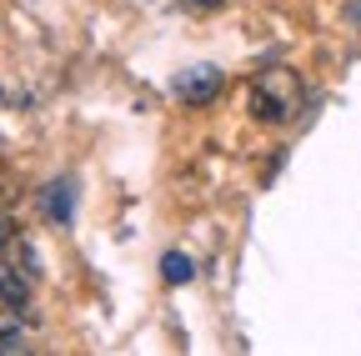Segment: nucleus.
Masks as SVG:
<instances>
[{
    "label": "nucleus",
    "mask_w": 361,
    "mask_h": 356,
    "mask_svg": "<svg viewBox=\"0 0 361 356\" xmlns=\"http://www.w3.org/2000/svg\"><path fill=\"white\" fill-rule=\"evenodd\" d=\"M51 216H56V221H66V216H71V186H66V181H61V186H56V196H51Z\"/></svg>",
    "instance_id": "obj_5"
},
{
    "label": "nucleus",
    "mask_w": 361,
    "mask_h": 356,
    "mask_svg": "<svg viewBox=\"0 0 361 356\" xmlns=\"http://www.w3.org/2000/svg\"><path fill=\"white\" fill-rule=\"evenodd\" d=\"M166 276H171V281H186V276H191V261H186V256H166Z\"/></svg>",
    "instance_id": "obj_6"
},
{
    "label": "nucleus",
    "mask_w": 361,
    "mask_h": 356,
    "mask_svg": "<svg viewBox=\"0 0 361 356\" xmlns=\"http://www.w3.org/2000/svg\"><path fill=\"white\" fill-rule=\"evenodd\" d=\"M0 301H16V306H25V301H30L25 276L16 271V266H6V261H0Z\"/></svg>",
    "instance_id": "obj_3"
},
{
    "label": "nucleus",
    "mask_w": 361,
    "mask_h": 356,
    "mask_svg": "<svg viewBox=\"0 0 361 356\" xmlns=\"http://www.w3.org/2000/svg\"><path fill=\"white\" fill-rule=\"evenodd\" d=\"M6 241H11V226H6V221H0V251H6Z\"/></svg>",
    "instance_id": "obj_7"
},
{
    "label": "nucleus",
    "mask_w": 361,
    "mask_h": 356,
    "mask_svg": "<svg viewBox=\"0 0 361 356\" xmlns=\"http://www.w3.org/2000/svg\"><path fill=\"white\" fill-rule=\"evenodd\" d=\"M20 311H25V306L0 301V336H6V331H20Z\"/></svg>",
    "instance_id": "obj_4"
},
{
    "label": "nucleus",
    "mask_w": 361,
    "mask_h": 356,
    "mask_svg": "<svg viewBox=\"0 0 361 356\" xmlns=\"http://www.w3.org/2000/svg\"><path fill=\"white\" fill-rule=\"evenodd\" d=\"M221 91V66H191L186 75H176V96L186 106H206Z\"/></svg>",
    "instance_id": "obj_2"
},
{
    "label": "nucleus",
    "mask_w": 361,
    "mask_h": 356,
    "mask_svg": "<svg viewBox=\"0 0 361 356\" xmlns=\"http://www.w3.org/2000/svg\"><path fill=\"white\" fill-rule=\"evenodd\" d=\"M251 106L261 121H286L296 106H301V80L286 70V66H266L251 85Z\"/></svg>",
    "instance_id": "obj_1"
}]
</instances>
